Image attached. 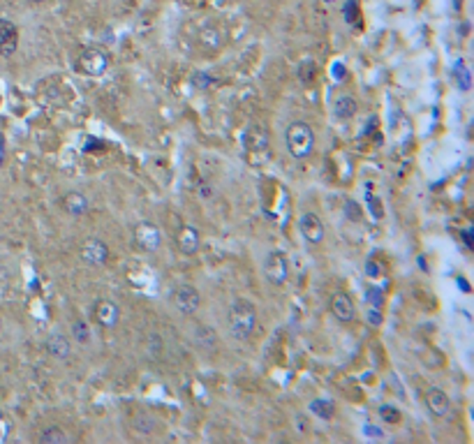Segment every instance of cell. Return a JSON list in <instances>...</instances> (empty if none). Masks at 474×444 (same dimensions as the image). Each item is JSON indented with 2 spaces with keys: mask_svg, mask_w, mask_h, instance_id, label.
Returning <instances> with one entry per match:
<instances>
[{
  "mask_svg": "<svg viewBox=\"0 0 474 444\" xmlns=\"http://www.w3.org/2000/svg\"><path fill=\"white\" fill-rule=\"evenodd\" d=\"M169 296L174 308L178 312H183V315H192V312H197L199 305H202V296H199V292L192 285H176Z\"/></svg>",
  "mask_w": 474,
  "mask_h": 444,
  "instance_id": "6",
  "label": "cell"
},
{
  "mask_svg": "<svg viewBox=\"0 0 474 444\" xmlns=\"http://www.w3.org/2000/svg\"><path fill=\"white\" fill-rule=\"evenodd\" d=\"M456 84H458V89H461L463 93H468L472 89V72H470V68L463 61L456 63Z\"/></svg>",
  "mask_w": 474,
  "mask_h": 444,
  "instance_id": "20",
  "label": "cell"
},
{
  "mask_svg": "<svg viewBox=\"0 0 474 444\" xmlns=\"http://www.w3.org/2000/svg\"><path fill=\"white\" fill-rule=\"evenodd\" d=\"M285 146L294 160H306L315 151V130L303 121H294L285 130Z\"/></svg>",
  "mask_w": 474,
  "mask_h": 444,
  "instance_id": "2",
  "label": "cell"
},
{
  "mask_svg": "<svg viewBox=\"0 0 474 444\" xmlns=\"http://www.w3.org/2000/svg\"><path fill=\"white\" fill-rule=\"evenodd\" d=\"M246 151H248L250 162L253 164H262L269 160V132H267V128L260 125V123H255V125L248 128Z\"/></svg>",
  "mask_w": 474,
  "mask_h": 444,
  "instance_id": "3",
  "label": "cell"
},
{
  "mask_svg": "<svg viewBox=\"0 0 474 444\" xmlns=\"http://www.w3.org/2000/svg\"><path fill=\"white\" fill-rule=\"evenodd\" d=\"M197 42L204 51H218L222 47V42H225V33H222L218 26L208 24L204 28H199Z\"/></svg>",
  "mask_w": 474,
  "mask_h": 444,
  "instance_id": "15",
  "label": "cell"
},
{
  "mask_svg": "<svg viewBox=\"0 0 474 444\" xmlns=\"http://www.w3.org/2000/svg\"><path fill=\"white\" fill-rule=\"evenodd\" d=\"M132 241L141 252H155L162 243V234H160V229H157V224L148 222V220H141V222L134 224Z\"/></svg>",
  "mask_w": 474,
  "mask_h": 444,
  "instance_id": "5",
  "label": "cell"
},
{
  "mask_svg": "<svg viewBox=\"0 0 474 444\" xmlns=\"http://www.w3.org/2000/svg\"><path fill=\"white\" fill-rule=\"evenodd\" d=\"M229 333L236 340H248L257 329V308L246 298H236L227 312Z\"/></svg>",
  "mask_w": 474,
  "mask_h": 444,
  "instance_id": "1",
  "label": "cell"
},
{
  "mask_svg": "<svg viewBox=\"0 0 474 444\" xmlns=\"http://www.w3.org/2000/svg\"><path fill=\"white\" fill-rule=\"evenodd\" d=\"M365 322H368L370 326H382V322H384L382 308H375V305H368V308H365Z\"/></svg>",
  "mask_w": 474,
  "mask_h": 444,
  "instance_id": "24",
  "label": "cell"
},
{
  "mask_svg": "<svg viewBox=\"0 0 474 444\" xmlns=\"http://www.w3.org/2000/svg\"><path fill=\"white\" fill-rule=\"evenodd\" d=\"M31 3H47V0H31Z\"/></svg>",
  "mask_w": 474,
  "mask_h": 444,
  "instance_id": "28",
  "label": "cell"
},
{
  "mask_svg": "<svg viewBox=\"0 0 474 444\" xmlns=\"http://www.w3.org/2000/svg\"><path fill=\"white\" fill-rule=\"evenodd\" d=\"M426 407H428V412L433 414V417L442 419V417H447V414H449L451 400L440 387H430L426 391Z\"/></svg>",
  "mask_w": 474,
  "mask_h": 444,
  "instance_id": "11",
  "label": "cell"
},
{
  "mask_svg": "<svg viewBox=\"0 0 474 444\" xmlns=\"http://www.w3.org/2000/svg\"><path fill=\"white\" fill-rule=\"evenodd\" d=\"M368 208L372 210V215H375V217H377V220H379V217H382V215H384V210H382V208H379V201H377V199H370V204H368Z\"/></svg>",
  "mask_w": 474,
  "mask_h": 444,
  "instance_id": "27",
  "label": "cell"
},
{
  "mask_svg": "<svg viewBox=\"0 0 474 444\" xmlns=\"http://www.w3.org/2000/svg\"><path fill=\"white\" fill-rule=\"evenodd\" d=\"M109 68V56L100 49H84L77 58V70L88 77H102Z\"/></svg>",
  "mask_w": 474,
  "mask_h": 444,
  "instance_id": "4",
  "label": "cell"
},
{
  "mask_svg": "<svg viewBox=\"0 0 474 444\" xmlns=\"http://www.w3.org/2000/svg\"><path fill=\"white\" fill-rule=\"evenodd\" d=\"M358 112V102L351 98V95H347V93H342V95H338L335 98V102H333V116L335 118H340V121H347V118H351V116H354Z\"/></svg>",
  "mask_w": 474,
  "mask_h": 444,
  "instance_id": "16",
  "label": "cell"
},
{
  "mask_svg": "<svg viewBox=\"0 0 474 444\" xmlns=\"http://www.w3.org/2000/svg\"><path fill=\"white\" fill-rule=\"evenodd\" d=\"M331 312H333V317L338 319V322H351V319H354V315H356V308H354V301H351V298L347 296V294H342V292H338V294H333L331 296Z\"/></svg>",
  "mask_w": 474,
  "mask_h": 444,
  "instance_id": "13",
  "label": "cell"
},
{
  "mask_svg": "<svg viewBox=\"0 0 474 444\" xmlns=\"http://www.w3.org/2000/svg\"><path fill=\"white\" fill-rule=\"evenodd\" d=\"M93 317H95V322L102 326V329H113L120 319V308L111 298H100L95 308H93Z\"/></svg>",
  "mask_w": 474,
  "mask_h": 444,
  "instance_id": "9",
  "label": "cell"
},
{
  "mask_svg": "<svg viewBox=\"0 0 474 444\" xmlns=\"http://www.w3.org/2000/svg\"><path fill=\"white\" fill-rule=\"evenodd\" d=\"M61 204H63V208H65L70 215L88 213V199H86L81 192H68L65 197L61 199Z\"/></svg>",
  "mask_w": 474,
  "mask_h": 444,
  "instance_id": "18",
  "label": "cell"
},
{
  "mask_svg": "<svg viewBox=\"0 0 474 444\" xmlns=\"http://www.w3.org/2000/svg\"><path fill=\"white\" fill-rule=\"evenodd\" d=\"M19 47V31L12 21L0 19V56H12Z\"/></svg>",
  "mask_w": 474,
  "mask_h": 444,
  "instance_id": "12",
  "label": "cell"
},
{
  "mask_svg": "<svg viewBox=\"0 0 474 444\" xmlns=\"http://www.w3.org/2000/svg\"><path fill=\"white\" fill-rule=\"evenodd\" d=\"M264 275L276 287L285 285L287 278H290V264H287V257L280 250L269 252L267 261H264Z\"/></svg>",
  "mask_w": 474,
  "mask_h": 444,
  "instance_id": "7",
  "label": "cell"
},
{
  "mask_svg": "<svg viewBox=\"0 0 474 444\" xmlns=\"http://www.w3.org/2000/svg\"><path fill=\"white\" fill-rule=\"evenodd\" d=\"M379 414H382V419L386 421V424H398V421H400V412L396 410V407H391V405L379 407Z\"/></svg>",
  "mask_w": 474,
  "mask_h": 444,
  "instance_id": "25",
  "label": "cell"
},
{
  "mask_svg": "<svg viewBox=\"0 0 474 444\" xmlns=\"http://www.w3.org/2000/svg\"><path fill=\"white\" fill-rule=\"evenodd\" d=\"M109 259V247H106L100 238H90L81 245V261L88 266H102Z\"/></svg>",
  "mask_w": 474,
  "mask_h": 444,
  "instance_id": "10",
  "label": "cell"
},
{
  "mask_svg": "<svg viewBox=\"0 0 474 444\" xmlns=\"http://www.w3.org/2000/svg\"><path fill=\"white\" fill-rule=\"evenodd\" d=\"M310 412L317 414L319 419H331L333 417V403L331 400H324V398H315L310 403Z\"/></svg>",
  "mask_w": 474,
  "mask_h": 444,
  "instance_id": "21",
  "label": "cell"
},
{
  "mask_svg": "<svg viewBox=\"0 0 474 444\" xmlns=\"http://www.w3.org/2000/svg\"><path fill=\"white\" fill-rule=\"evenodd\" d=\"M40 442L42 444H65V442H70V435L58 426H49L40 433Z\"/></svg>",
  "mask_w": 474,
  "mask_h": 444,
  "instance_id": "19",
  "label": "cell"
},
{
  "mask_svg": "<svg viewBox=\"0 0 474 444\" xmlns=\"http://www.w3.org/2000/svg\"><path fill=\"white\" fill-rule=\"evenodd\" d=\"M299 229L308 243L317 245L324 241V222H322V217L317 213H313V210H308V213L299 217Z\"/></svg>",
  "mask_w": 474,
  "mask_h": 444,
  "instance_id": "8",
  "label": "cell"
},
{
  "mask_svg": "<svg viewBox=\"0 0 474 444\" xmlns=\"http://www.w3.org/2000/svg\"><path fill=\"white\" fill-rule=\"evenodd\" d=\"M70 333H72V338H74L79 345H88L90 343V329H88V324H86L84 319H77V322L72 324Z\"/></svg>",
  "mask_w": 474,
  "mask_h": 444,
  "instance_id": "22",
  "label": "cell"
},
{
  "mask_svg": "<svg viewBox=\"0 0 474 444\" xmlns=\"http://www.w3.org/2000/svg\"><path fill=\"white\" fill-rule=\"evenodd\" d=\"M47 352L54 356V359H68L70 356V340L63 333H52L47 338Z\"/></svg>",
  "mask_w": 474,
  "mask_h": 444,
  "instance_id": "17",
  "label": "cell"
},
{
  "mask_svg": "<svg viewBox=\"0 0 474 444\" xmlns=\"http://www.w3.org/2000/svg\"><path fill=\"white\" fill-rule=\"evenodd\" d=\"M365 301H368V305L382 308V305H384V289H379V287H368V289H365Z\"/></svg>",
  "mask_w": 474,
  "mask_h": 444,
  "instance_id": "23",
  "label": "cell"
},
{
  "mask_svg": "<svg viewBox=\"0 0 474 444\" xmlns=\"http://www.w3.org/2000/svg\"><path fill=\"white\" fill-rule=\"evenodd\" d=\"M365 275H368V278H379V266L372 259L365 261Z\"/></svg>",
  "mask_w": 474,
  "mask_h": 444,
  "instance_id": "26",
  "label": "cell"
},
{
  "mask_svg": "<svg viewBox=\"0 0 474 444\" xmlns=\"http://www.w3.org/2000/svg\"><path fill=\"white\" fill-rule=\"evenodd\" d=\"M199 245H202L199 231L195 227H190V224H183V227L178 229V234H176V247H178V250H181L183 254H195L199 250Z\"/></svg>",
  "mask_w": 474,
  "mask_h": 444,
  "instance_id": "14",
  "label": "cell"
}]
</instances>
